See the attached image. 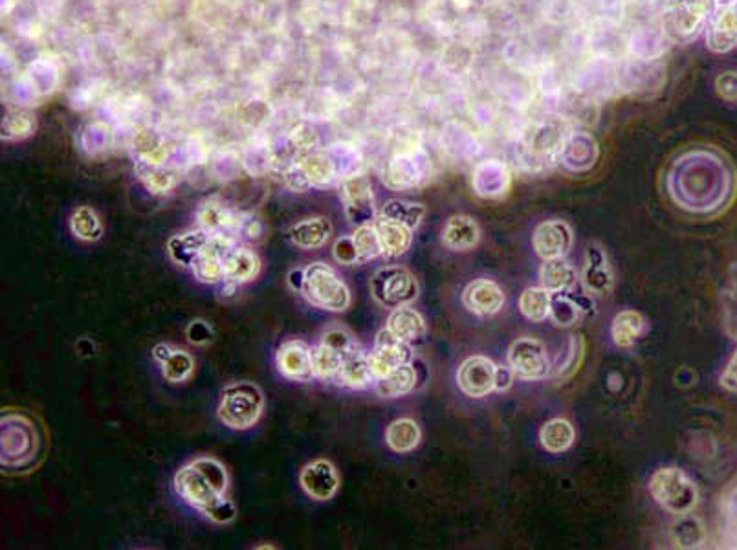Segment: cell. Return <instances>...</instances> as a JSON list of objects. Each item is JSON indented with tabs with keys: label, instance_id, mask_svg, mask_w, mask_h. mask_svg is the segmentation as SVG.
Segmentation results:
<instances>
[{
	"label": "cell",
	"instance_id": "cell-49",
	"mask_svg": "<svg viewBox=\"0 0 737 550\" xmlns=\"http://www.w3.org/2000/svg\"><path fill=\"white\" fill-rule=\"evenodd\" d=\"M721 385L726 391L737 393V351L732 354L730 362L726 363L725 371L721 374Z\"/></svg>",
	"mask_w": 737,
	"mask_h": 550
},
{
	"label": "cell",
	"instance_id": "cell-45",
	"mask_svg": "<svg viewBox=\"0 0 737 550\" xmlns=\"http://www.w3.org/2000/svg\"><path fill=\"white\" fill-rule=\"evenodd\" d=\"M681 519L673 525V541L679 545V547H695L699 545L701 538H695V534L692 536V528L699 523L697 519L692 517L679 516Z\"/></svg>",
	"mask_w": 737,
	"mask_h": 550
},
{
	"label": "cell",
	"instance_id": "cell-23",
	"mask_svg": "<svg viewBox=\"0 0 737 550\" xmlns=\"http://www.w3.org/2000/svg\"><path fill=\"white\" fill-rule=\"evenodd\" d=\"M505 292L492 279H475L462 292V303L475 316H494L505 307Z\"/></svg>",
	"mask_w": 737,
	"mask_h": 550
},
{
	"label": "cell",
	"instance_id": "cell-7",
	"mask_svg": "<svg viewBox=\"0 0 737 550\" xmlns=\"http://www.w3.org/2000/svg\"><path fill=\"white\" fill-rule=\"evenodd\" d=\"M715 4L712 0H668L664 30L673 41L690 43L706 28Z\"/></svg>",
	"mask_w": 737,
	"mask_h": 550
},
{
	"label": "cell",
	"instance_id": "cell-9",
	"mask_svg": "<svg viewBox=\"0 0 737 550\" xmlns=\"http://www.w3.org/2000/svg\"><path fill=\"white\" fill-rule=\"evenodd\" d=\"M376 380L393 373L400 365L413 363V351L406 341L396 338L391 330H380L374 340L373 351L367 352Z\"/></svg>",
	"mask_w": 737,
	"mask_h": 550
},
{
	"label": "cell",
	"instance_id": "cell-52",
	"mask_svg": "<svg viewBox=\"0 0 737 550\" xmlns=\"http://www.w3.org/2000/svg\"><path fill=\"white\" fill-rule=\"evenodd\" d=\"M303 275H305V270H292V272L288 274V285H290L292 290H299V292H301V286H303Z\"/></svg>",
	"mask_w": 737,
	"mask_h": 550
},
{
	"label": "cell",
	"instance_id": "cell-38",
	"mask_svg": "<svg viewBox=\"0 0 737 550\" xmlns=\"http://www.w3.org/2000/svg\"><path fill=\"white\" fill-rule=\"evenodd\" d=\"M550 307H552V294L543 286H530L523 290L519 297V310L525 318L541 323L550 318Z\"/></svg>",
	"mask_w": 737,
	"mask_h": 550
},
{
	"label": "cell",
	"instance_id": "cell-15",
	"mask_svg": "<svg viewBox=\"0 0 737 550\" xmlns=\"http://www.w3.org/2000/svg\"><path fill=\"white\" fill-rule=\"evenodd\" d=\"M173 484H175V492L180 495V499L187 505L197 508L198 512H202L204 516L209 508L222 497V494L215 492V488L206 481V477L198 472L193 464L180 468L176 472Z\"/></svg>",
	"mask_w": 737,
	"mask_h": 550
},
{
	"label": "cell",
	"instance_id": "cell-14",
	"mask_svg": "<svg viewBox=\"0 0 737 550\" xmlns=\"http://www.w3.org/2000/svg\"><path fill=\"white\" fill-rule=\"evenodd\" d=\"M239 244L226 235H211L208 244L200 252L191 270L195 279L204 285H217L224 279V259Z\"/></svg>",
	"mask_w": 737,
	"mask_h": 550
},
{
	"label": "cell",
	"instance_id": "cell-27",
	"mask_svg": "<svg viewBox=\"0 0 737 550\" xmlns=\"http://www.w3.org/2000/svg\"><path fill=\"white\" fill-rule=\"evenodd\" d=\"M373 224L382 242L384 255L387 257H400L411 248L415 230H411L406 224L398 220L387 219L382 215H376Z\"/></svg>",
	"mask_w": 737,
	"mask_h": 550
},
{
	"label": "cell",
	"instance_id": "cell-26",
	"mask_svg": "<svg viewBox=\"0 0 737 550\" xmlns=\"http://www.w3.org/2000/svg\"><path fill=\"white\" fill-rule=\"evenodd\" d=\"M259 272H261L259 255L241 244H237L224 259V281L228 283L235 285L250 283Z\"/></svg>",
	"mask_w": 737,
	"mask_h": 550
},
{
	"label": "cell",
	"instance_id": "cell-50",
	"mask_svg": "<svg viewBox=\"0 0 737 550\" xmlns=\"http://www.w3.org/2000/svg\"><path fill=\"white\" fill-rule=\"evenodd\" d=\"M516 380V374L510 369V367H503V365H497V374H495V391H508L512 384Z\"/></svg>",
	"mask_w": 737,
	"mask_h": 550
},
{
	"label": "cell",
	"instance_id": "cell-19",
	"mask_svg": "<svg viewBox=\"0 0 737 550\" xmlns=\"http://www.w3.org/2000/svg\"><path fill=\"white\" fill-rule=\"evenodd\" d=\"M598 143L589 132H571L561 140L558 162L571 173H583L598 160Z\"/></svg>",
	"mask_w": 737,
	"mask_h": 550
},
{
	"label": "cell",
	"instance_id": "cell-43",
	"mask_svg": "<svg viewBox=\"0 0 737 550\" xmlns=\"http://www.w3.org/2000/svg\"><path fill=\"white\" fill-rule=\"evenodd\" d=\"M191 464L197 468L198 472L206 477V481L215 488V492L224 495L226 488H228V473H226V468L217 459L200 457V459L191 462Z\"/></svg>",
	"mask_w": 737,
	"mask_h": 550
},
{
	"label": "cell",
	"instance_id": "cell-53",
	"mask_svg": "<svg viewBox=\"0 0 737 550\" xmlns=\"http://www.w3.org/2000/svg\"><path fill=\"white\" fill-rule=\"evenodd\" d=\"M712 2H714L715 6H721V4H732L736 0H712Z\"/></svg>",
	"mask_w": 737,
	"mask_h": 550
},
{
	"label": "cell",
	"instance_id": "cell-42",
	"mask_svg": "<svg viewBox=\"0 0 737 550\" xmlns=\"http://www.w3.org/2000/svg\"><path fill=\"white\" fill-rule=\"evenodd\" d=\"M352 239H354L356 250H358L360 264L369 263V261H373L376 257L384 255L382 242H380V237H378V231L374 228V224L356 226V231L352 233Z\"/></svg>",
	"mask_w": 737,
	"mask_h": 550
},
{
	"label": "cell",
	"instance_id": "cell-25",
	"mask_svg": "<svg viewBox=\"0 0 737 550\" xmlns=\"http://www.w3.org/2000/svg\"><path fill=\"white\" fill-rule=\"evenodd\" d=\"M481 241V228L470 215H453L442 230V242L455 252H468Z\"/></svg>",
	"mask_w": 737,
	"mask_h": 550
},
{
	"label": "cell",
	"instance_id": "cell-33",
	"mask_svg": "<svg viewBox=\"0 0 737 550\" xmlns=\"http://www.w3.org/2000/svg\"><path fill=\"white\" fill-rule=\"evenodd\" d=\"M646 330V318L637 310H622L611 323V338L616 347L629 349Z\"/></svg>",
	"mask_w": 737,
	"mask_h": 550
},
{
	"label": "cell",
	"instance_id": "cell-32",
	"mask_svg": "<svg viewBox=\"0 0 737 550\" xmlns=\"http://www.w3.org/2000/svg\"><path fill=\"white\" fill-rule=\"evenodd\" d=\"M539 283L543 288H547L550 294L569 292V290H574V286L578 283V274L565 257L550 259V261H543L539 268Z\"/></svg>",
	"mask_w": 737,
	"mask_h": 550
},
{
	"label": "cell",
	"instance_id": "cell-35",
	"mask_svg": "<svg viewBox=\"0 0 737 550\" xmlns=\"http://www.w3.org/2000/svg\"><path fill=\"white\" fill-rule=\"evenodd\" d=\"M576 440L574 426L567 418H550L539 429V442L549 453H563Z\"/></svg>",
	"mask_w": 737,
	"mask_h": 550
},
{
	"label": "cell",
	"instance_id": "cell-36",
	"mask_svg": "<svg viewBox=\"0 0 737 550\" xmlns=\"http://www.w3.org/2000/svg\"><path fill=\"white\" fill-rule=\"evenodd\" d=\"M347 354L349 352L340 351L325 341H319L316 347H312V363H314L316 378L336 384Z\"/></svg>",
	"mask_w": 737,
	"mask_h": 550
},
{
	"label": "cell",
	"instance_id": "cell-8",
	"mask_svg": "<svg viewBox=\"0 0 737 550\" xmlns=\"http://www.w3.org/2000/svg\"><path fill=\"white\" fill-rule=\"evenodd\" d=\"M506 360L516 378L525 382H538L550 374V360L545 343L530 336L517 338L508 347Z\"/></svg>",
	"mask_w": 737,
	"mask_h": 550
},
{
	"label": "cell",
	"instance_id": "cell-16",
	"mask_svg": "<svg viewBox=\"0 0 737 550\" xmlns=\"http://www.w3.org/2000/svg\"><path fill=\"white\" fill-rule=\"evenodd\" d=\"M431 175V160L422 149H413L400 156L389 164L384 180L391 187H417L428 180Z\"/></svg>",
	"mask_w": 737,
	"mask_h": 550
},
{
	"label": "cell",
	"instance_id": "cell-28",
	"mask_svg": "<svg viewBox=\"0 0 737 550\" xmlns=\"http://www.w3.org/2000/svg\"><path fill=\"white\" fill-rule=\"evenodd\" d=\"M332 224L325 217L301 220L288 230V241L301 250H318L329 242Z\"/></svg>",
	"mask_w": 737,
	"mask_h": 550
},
{
	"label": "cell",
	"instance_id": "cell-48",
	"mask_svg": "<svg viewBox=\"0 0 737 550\" xmlns=\"http://www.w3.org/2000/svg\"><path fill=\"white\" fill-rule=\"evenodd\" d=\"M187 336H189V340L193 341V343L204 345V343L211 341V338H213V332H211V327H209L206 321H200V319H198V321H193V323L189 325Z\"/></svg>",
	"mask_w": 737,
	"mask_h": 550
},
{
	"label": "cell",
	"instance_id": "cell-34",
	"mask_svg": "<svg viewBox=\"0 0 737 550\" xmlns=\"http://www.w3.org/2000/svg\"><path fill=\"white\" fill-rule=\"evenodd\" d=\"M422 440L420 426L413 418H396L385 429V442L395 453H411Z\"/></svg>",
	"mask_w": 737,
	"mask_h": 550
},
{
	"label": "cell",
	"instance_id": "cell-51",
	"mask_svg": "<svg viewBox=\"0 0 737 550\" xmlns=\"http://www.w3.org/2000/svg\"><path fill=\"white\" fill-rule=\"evenodd\" d=\"M578 341H580V338H576V336H572L571 345H569V360H574L576 358V345H578ZM567 367H569V363H563V365H560V374L565 378V371H567ZM571 369V374L578 369V365L576 363H572V367H569Z\"/></svg>",
	"mask_w": 737,
	"mask_h": 550
},
{
	"label": "cell",
	"instance_id": "cell-4",
	"mask_svg": "<svg viewBox=\"0 0 737 550\" xmlns=\"http://www.w3.org/2000/svg\"><path fill=\"white\" fill-rule=\"evenodd\" d=\"M648 488L655 503L675 516L690 514L699 501L697 484L688 473L675 466L660 468L653 473Z\"/></svg>",
	"mask_w": 737,
	"mask_h": 550
},
{
	"label": "cell",
	"instance_id": "cell-54",
	"mask_svg": "<svg viewBox=\"0 0 737 550\" xmlns=\"http://www.w3.org/2000/svg\"><path fill=\"white\" fill-rule=\"evenodd\" d=\"M736 4H737V0H736Z\"/></svg>",
	"mask_w": 737,
	"mask_h": 550
},
{
	"label": "cell",
	"instance_id": "cell-29",
	"mask_svg": "<svg viewBox=\"0 0 737 550\" xmlns=\"http://www.w3.org/2000/svg\"><path fill=\"white\" fill-rule=\"evenodd\" d=\"M336 384L349 389H365L369 385L376 384V376L371 369L367 352L363 351L360 345L345 356Z\"/></svg>",
	"mask_w": 737,
	"mask_h": 550
},
{
	"label": "cell",
	"instance_id": "cell-17",
	"mask_svg": "<svg viewBox=\"0 0 737 550\" xmlns=\"http://www.w3.org/2000/svg\"><path fill=\"white\" fill-rule=\"evenodd\" d=\"M277 371L292 382H310L316 378L312 363V347L303 340H288L275 354Z\"/></svg>",
	"mask_w": 737,
	"mask_h": 550
},
{
	"label": "cell",
	"instance_id": "cell-41",
	"mask_svg": "<svg viewBox=\"0 0 737 550\" xmlns=\"http://www.w3.org/2000/svg\"><path fill=\"white\" fill-rule=\"evenodd\" d=\"M378 215L387 217V219L398 220V222L409 226L411 230H417L420 222L424 219V215H426V208L422 204L406 202V200H389L382 206Z\"/></svg>",
	"mask_w": 737,
	"mask_h": 550
},
{
	"label": "cell",
	"instance_id": "cell-21",
	"mask_svg": "<svg viewBox=\"0 0 737 550\" xmlns=\"http://www.w3.org/2000/svg\"><path fill=\"white\" fill-rule=\"evenodd\" d=\"M299 483L314 501H330L340 490V475L332 462L316 459L301 470Z\"/></svg>",
	"mask_w": 737,
	"mask_h": 550
},
{
	"label": "cell",
	"instance_id": "cell-1",
	"mask_svg": "<svg viewBox=\"0 0 737 550\" xmlns=\"http://www.w3.org/2000/svg\"><path fill=\"white\" fill-rule=\"evenodd\" d=\"M736 171L723 154L695 149L681 154L668 171L671 200L690 213H714L734 197Z\"/></svg>",
	"mask_w": 737,
	"mask_h": 550
},
{
	"label": "cell",
	"instance_id": "cell-5",
	"mask_svg": "<svg viewBox=\"0 0 737 550\" xmlns=\"http://www.w3.org/2000/svg\"><path fill=\"white\" fill-rule=\"evenodd\" d=\"M369 290L380 307L395 310L411 305L418 297V283L415 275L404 266L389 264L374 272L369 281Z\"/></svg>",
	"mask_w": 737,
	"mask_h": 550
},
{
	"label": "cell",
	"instance_id": "cell-44",
	"mask_svg": "<svg viewBox=\"0 0 737 550\" xmlns=\"http://www.w3.org/2000/svg\"><path fill=\"white\" fill-rule=\"evenodd\" d=\"M140 176H142L145 186L149 187L153 193H158V195L167 193V191L171 189V186H173V178H171V175H167L165 171H162V169H160V167H156V165H145V167H140Z\"/></svg>",
	"mask_w": 737,
	"mask_h": 550
},
{
	"label": "cell",
	"instance_id": "cell-10",
	"mask_svg": "<svg viewBox=\"0 0 737 550\" xmlns=\"http://www.w3.org/2000/svg\"><path fill=\"white\" fill-rule=\"evenodd\" d=\"M341 200L345 206V215L356 226L373 224L376 219L374 211L373 187L369 178L363 175H351L341 180Z\"/></svg>",
	"mask_w": 737,
	"mask_h": 550
},
{
	"label": "cell",
	"instance_id": "cell-20",
	"mask_svg": "<svg viewBox=\"0 0 737 550\" xmlns=\"http://www.w3.org/2000/svg\"><path fill=\"white\" fill-rule=\"evenodd\" d=\"M512 186V173L501 160H483L473 167L472 187L475 195L486 200L505 198Z\"/></svg>",
	"mask_w": 737,
	"mask_h": 550
},
{
	"label": "cell",
	"instance_id": "cell-40",
	"mask_svg": "<svg viewBox=\"0 0 737 550\" xmlns=\"http://www.w3.org/2000/svg\"><path fill=\"white\" fill-rule=\"evenodd\" d=\"M70 230L79 241L96 242L103 237V224L98 213L88 206H81L74 211L70 219Z\"/></svg>",
	"mask_w": 737,
	"mask_h": 550
},
{
	"label": "cell",
	"instance_id": "cell-22",
	"mask_svg": "<svg viewBox=\"0 0 737 550\" xmlns=\"http://www.w3.org/2000/svg\"><path fill=\"white\" fill-rule=\"evenodd\" d=\"M198 224L209 235H226L235 241H241L242 224L246 213L235 211L219 202H208L197 213Z\"/></svg>",
	"mask_w": 737,
	"mask_h": 550
},
{
	"label": "cell",
	"instance_id": "cell-18",
	"mask_svg": "<svg viewBox=\"0 0 737 550\" xmlns=\"http://www.w3.org/2000/svg\"><path fill=\"white\" fill-rule=\"evenodd\" d=\"M583 288L587 294L593 296H609L615 286V274L607 259V253L598 242H591L585 250V264H583Z\"/></svg>",
	"mask_w": 737,
	"mask_h": 550
},
{
	"label": "cell",
	"instance_id": "cell-6",
	"mask_svg": "<svg viewBox=\"0 0 737 550\" xmlns=\"http://www.w3.org/2000/svg\"><path fill=\"white\" fill-rule=\"evenodd\" d=\"M37 431L24 415L2 413V466L21 468L37 455Z\"/></svg>",
	"mask_w": 737,
	"mask_h": 550
},
{
	"label": "cell",
	"instance_id": "cell-46",
	"mask_svg": "<svg viewBox=\"0 0 737 550\" xmlns=\"http://www.w3.org/2000/svg\"><path fill=\"white\" fill-rule=\"evenodd\" d=\"M332 255L343 266L360 264V257H358V250H356V244H354L352 235H345V237H340L338 241L334 242Z\"/></svg>",
	"mask_w": 737,
	"mask_h": 550
},
{
	"label": "cell",
	"instance_id": "cell-3",
	"mask_svg": "<svg viewBox=\"0 0 737 550\" xmlns=\"http://www.w3.org/2000/svg\"><path fill=\"white\" fill-rule=\"evenodd\" d=\"M263 389L253 382H235L226 385L220 393L217 417L230 429H248L263 415Z\"/></svg>",
	"mask_w": 737,
	"mask_h": 550
},
{
	"label": "cell",
	"instance_id": "cell-31",
	"mask_svg": "<svg viewBox=\"0 0 737 550\" xmlns=\"http://www.w3.org/2000/svg\"><path fill=\"white\" fill-rule=\"evenodd\" d=\"M208 231L198 228V230L186 231L182 235H175L167 242V253L176 264L191 268V264L195 263L200 252L204 250V246L209 241Z\"/></svg>",
	"mask_w": 737,
	"mask_h": 550
},
{
	"label": "cell",
	"instance_id": "cell-37",
	"mask_svg": "<svg viewBox=\"0 0 737 550\" xmlns=\"http://www.w3.org/2000/svg\"><path fill=\"white\" fill-rule=\"evenodd\" d=\"M415 385H417V369L413 367V363H406L400 365L393 373L376 380L374 389L384 398H400L411 393Z\"/></svg>",
	"mask_w": 737,
	"mask_h": 550
},
{
	"label": "cell",
	"instance_id": "cell-11",
	"mask_svg": "<svg viewBox=\"0 0 737 550\" xmlns=\"http://www.w3.org/2000/svg\"><path fill=\"white\" fill-rule=\"evenodd\" d=\"M574 244V231L571 224L561 219L543 220L532 235V246L539 259H563L571 252Z\"/></svg>",
	"mask_w": 737,
	"mask_h": 550
},
{
	"label": "cell",
	"instance_id": "cell-12",
	"mask_svg": "<svg viewBox=\"0 0 737 550\" xmlns=\"http://www.w3.org/2000/svg\"><path fill=\"white\" fill-rule=\"evenodd\" d=\"M497 363L488 356L475 354L466 358L457 371V385L470 398H484L495 391Z\"/></svg>",
	"mask_w": 737,
	"mask_h": 550
},
{
	"label": "cell",
	"instance_id": "cell-39",
	"mask_svg": "<svg viewBox=\"0 0 737 550\" xmlns=\"http://www.w3.org/2000/svg\"><path fill=\"white\" fill-rule=\"evenodd\" d=\"M160 365L165 380L171 384H184L195 373V358L184 349L176 347L171 349Z\"/></svg>",
	"mask_w": 737,
	"mask_h": 550
},
{
	"label": "cell",
	"instance_id": "cell-13",
	"mask_svg": "<svg viewBox=\"0 0 737 550\" xmlns=\"http://www.w3.org/2000/svg\"><path fill=\"white\" fill-rule=\"evenodd\" d=\"M706 48L714 54H728L737 46V4L715 6L708 17L706 28Z\"/></svg>",
	"mask_w": 737,
	"mask_h": 550
},
{
	"label": "cell",
	"instance_id": "cell-47",
	"mask_svg": "<svg viewBox=\"0 0 737 550\" xmlns=\"http://www.w3.org/2000/svg\"><path fill=\"white\" fill-rule=\"evenodd\" d=\"M715 92L725 101H737V72L728 70L715 77Z\"/></svg>",
	"mask_w": 737,
	"mask_h": 550
},
{
	"label": "cell",
	"instance_id": "cell-2",
	"mask_svg": "<svg viewBox=\"0 0 737 550\" xmlns=\"http://www.w3.org/2000/svg\"><path fill=\"white\" fill-rule=\"evenodd\" d=\"M301 294L312 307L330 312H345L351 307V290L340 274L327 263H312L305 268Z\"/></svg>",
	"mask_w": 737,
	"mask_h": 550
},
{
	"label": "cell",
	"instance_id": "cell-30",
	"mask_svg": "<svg viewBox=\"0 0 737 550\" xmlns=\"http://www.w3.org/2000/svg\"><path fill=\"white\" fill-rule=\"evenodd\" d=\"M593 308V301L585 294H574V290L552 294V307H550V319L558 327H571L583 314Z\"/></svg>",
	"mask_w": 737,
	"mask_h": 550
},
{
	"label": "cell",
	"instance_id": "cell-24",
	"mask_svg": "<svg viewBox=\"0 0 737 550\" xmlns=\"http://www.w3.org/2000/svg\"><path fill=\"white\" fill-rule=\"evenodd\" d=\"M385 327L391 330L396 338L406 341L411 347L424 343L428 334L426 319L422 318V314L411 305L395 308L389 314Z\"/></svg>",
	"mask_w": 737,
	"mask_h": 550
}]
</instances>
